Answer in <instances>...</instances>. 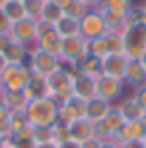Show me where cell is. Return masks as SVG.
Returning <instances> with one entry per match:
<instances>
[{
  "label": "cell",
  "instance_id": "14",
  "mask_svg": "<svg viewBox=\"0 0 146 148\" xmlns=\"http://www.w3.org/2000/svg\"><path fill=\"white\" fill-rule=\"evenodd\" d=\"M112 106H114L112 102L100 98V96H94V98L86 100V106H84V118H88L90 122H98V120H102V118L110 112Z\"/></svg>",
  "mask_w": 146,
  "mask_h": 148
},
{
  "label": "cell",
  "instance_id": "38",
  "mask_svg": "<svg viewBox=\"0 0 146 148\" xmlns=\"http://www.w3.org/2000/svg\"><path fill=\"white\" fill-rule=\"evenodd\" d=\"M10 140V138H8ZM12 148H36V142L32 138H20V140H10Z\"/></svg>",
  "mask_w": 146,
  "mask_h": 148
},
{
  "label": "cell",
  "instance_id": "53",
  "mask_svg": "<svg viewBox=\"0 0 146 148\" xmlns=\"http://www.w3.org/2000/svg\"><path fill=\"white\" fill-rule=\"evenodd\" d=\"M6 2H8V0H0V8H2V6H4Z\"/></svg>",
  "mask_w": 146,
  "mask_h": 148
},
{
  "label": "cell",
  "instance_id": "50",
  "mask_svg": "<svg viewBox=\"0 0 146 148\" xmlns=\"http://www.w3.org/2000/svg\"><path fill=\"white\" fill-rule=\"evenodd\" d=\"M138 60H140V64L144 66V70H146V50L142 52V54H140V56H138Z\"/></svg>",
  "mask_w": 146,
  "mask_h": 148
},
{
  "label": "cell",
  "instance_id": "13",
  "mask_svg": "<svg viewBox=\"0 0 146 148\" xmlns=\"http://www.w3.org/2000/svg\"><path fill=\"white\" fill-rule=\"evenodd\" d=\"M84 106H86L84 100L76 98V96L68 98L66 102L58 104V120H60V122L70 124L72 120L80 118V116H84Z\"/></svg>",
  "mask_w": 146,
  "mask_h": 148
},
{
  "label": "cell",
  "instance_id": "10",
  "mask_svg": "<svg viewBox=\"0 0 146 148\" xmlns=\"http://www.w3.org/2000/svg\"><path fill=\"white\" fill-rule=\"evenodd\" d=\"M122 90H124V80L106 76V74H100L96 78V96L108 100L112 104H114V100L122 96Z\"/></svg>",
  "mask_w": 146,
  "mask_h": 148
},
{
  "label": "cell",
  "instance_id": "48",
  "mask_svg": "<svg viewBox=\"0 0 146 148\" xmlns=\"http://www.w3.org/2000/svg\"><path fill=\"white\" fill-rule=\"evenodd\" d=\"M8 68V60L4 58V54H0V76L4 74V70Z\"/></svg>",
  "mask_w": 146,
  "mask_h": 148
},
{
  "label": "cell",
  "instance_id": "41",
  "mask_svg": "<svg viewBox=\"0 0 146 148\" xmlns=\"http://www.w3.org/2000/svg\"><path fill=\"white\" fill-rule=\"evenodd\" d=\"M122 148H146V140L140 138V140H128V142H120Z\"/></svg>",
  "mask_w": 146,
  "mask_h": 148
},
{
  "label": "cell",
  "instance_id": "1",
  "mask_svg": "<svg viewBox=\"0 0 146 148\" xmlns=\"http://www.w3.org/2000/svg\"><path fill=\"white\" fill-rule=\"evenodd\" d=\"M26 116L32 126H52L58 120V102L48 98H32L24 108Z\"/></svg>",
  "mask_w": 146,
  "mask_h": 148
},
{
  "label": "cell",
  "instance_id": "46",
  "mask_svg": "<svg viewBox=\"0 0 146 148\" xmlns=\"http://www.w3.org/2000/svg\"><path fill=\"white\" fill-rule=\"evenodd\" d=\"M58 148H80V144L76 142V140H66V142H62V144H58Z\"/></svg>",
  "mask_w": 146,
  "mask_h": 148
},
{
  "label": "cell",
  "instance_id": "26",
  "mask_svg": "<svg viewBox=\"0 0 146 148\" xmlns=\"http://www.w3.org/2000/svg\"><path fill=\"white\" fill-rule=\"evenodd\" d=\"M106 40V48L108 54H126V46H124V36L122 32H108L104 36Z\"/></svg>",
  "mask_w": 146,
  "mask_h": 148
},
{
  "label": "cell",
  "instance_id": "20",
  "mask_svg": "<svg viewBox=\"0 0 146 148\" xmlns=\"http://www.w3.org/2000/svg\"><path fill=\"white\" fill-rule=\"evenodd\" d=\"M54 30L58 32L60 38H72V36H80V20L78 18H72V16H62L56 24H54Z\"/></svg>",
  "mask_w": 146,
  "mask_h": 148
},
{
  "label": "cell",
  "instance_id": "25",
  "mask_svg": "<svg viewBox=\"0 0 146 148\" xmlns=\"http://www.w3.org/2000/svg\"><path fill=\"white\" fill-rule=\"evenodd\" d=\"M64 16V10L60 8V6H56V4H52L46 0V4H44V8H42V14H40V22H44V24H50L54 26L60 18Z\"/></svg>",
  "mask_w": 146,
  "mask_h": 148
},
{
  "label": "cell",
  "instance_id": "54",
  "mask_svg": "<svg viewBox=\"0 0 146 148\" xmlns=\"http://www.w3.org/2000/svg\"><path fill=\"white\" fill-rule=\"evenodd\" d=\"M144 140H146V118H144Z\"/></svg>",
  "mask_w": 146,
  "mask_h": 148
},
{
  "label": "cell",
  "instance_id": "34",
  "mask_svg": "<svg viewBox=\"0 0 146 148\" xmlns=\"http://www.w3.org/2000/svg\"><path fill=\"white\" fill-rule=\"evenodd\" d=\"M24 4V12L26 16H30V18H40V14H42V8H44V4H46V0H24L22 2Z\"/></svg>",
  "mask_w": 146,
  "mask_h": 148
},
{
  "label": "cell",
  "instance_id": "44",
  "mask_svg": "<svg viewBox=\"0 0 146 148\" xmlns=\"http://www.w3.org/2000/svg\"><path fill=\"white\" fill-rule=\"evenodd\" d=\"M88 10H92V8H100L102 4H104V0H80Z\"/></svg>",
  "mask_w": 146,
  "mask_h": 148
},
{
  "label": "cell",
  "instance_id": "19",
  "mask_svg": "<svg viewBox=\"0 0 146 148\" xmlns=\"http://www.w3.org/2000/svg\"><path fill=\"white\" fill-rule=\"evenodd\" d=\"M144 138V120H136V122H124L120 132L116 134L118 142H128V140H140Z\"/></svg>",
  "mask_w": 146,
  "mask_h": 148
},
{
  "label": "cell",
  "instance_id": "17",
  "mask_svg": "<svg viewBox=\"0 0 146 148\" xmlns=\"http://www.w3.org/2000/svg\"><path fill=\"white\" fill-rule=\"evenodd\" d=\"M124 82L134 86V88H140V86L146 84V70L138 58H128V66H126V72H124Z\"/></svg>",
  "mask_w": 146,
  "mask_h": 148
},
{
  "label": "cell",
  "instance_id": "22",
  "mask_svg": "<svg viewBox=\"0 0 146 148\" xmlns=\"http://www.w3.org/2000/svg\"><path fill=\"white\" fill-rule=\"evenodd\" d=\"M0 100L6 104V108L10 112L12 110H24L26 104H28V96L24 94V90H4Z\"/></svg>",
  "mask_w": 146,
  "mask_h": 148
},
{
  "label": "cell",
  "instance_id": "27",
  "mask_svg": "<svg viewBox=\"0 0 146 148\" xmlns=\"http://www.w3.org/2000/svg\"><path fill=\"white\" fill-rule=\"evenodd\" d=\"M2 12L6 14V18H8L10 22H16V20H20V18H24V16H26L24 4L18 2V0H8V2L2 6Z\"/></svg>",
  "mask_w": 146,
  "mask_h": 148
},
{
  "label": "cell",
  "instance_id": "23",
  "mask_svg": "<svg viewBox=\"0 0 146 148\" xmlns=\"http://www.w3.org/2000/svg\"><path fill=\"white\" fill-rule=\"evenodd\" d=\"M4 58L8 60V64H26L28 62V50L24 44L12 42L8 46V50L4 52Z\"/></svg>",
  "mask_w": 146,
  "mask_h": 148
},
{
  "label": "cell",
  "instance_id": "29",
  "mask_svg": "<svg viewBox=\"0 0 146 148\" xmlns=\"http://www.w3.org/2000/svg\"><path fill=\"white\" fill-rule=\"evenodd\" d=\"M28 126H32V124H30L24 110H12L10 112V128H12V134L18 132V130H22V128H28Z\"/></svg>",
  "mask_w": 146,
  "mask_h": 148
},
{
  "label": "cell",
  "instance_id": "24",
  "mask_svg": "<svg viewBox=\"0 0 146 148\" xmlns=\"http://www.w3.org/2000/svg\"><path fill=\"white\" fill-rule=\"evenodd\" d=\"M78 72L90 74V76L98 78V76L102 74V62H100V58H94V56L86 54V56L78 62Z\"/></svg>",
  "mask_w": 146,
  "mask_h": 148
},
{
  "label": "cell",
  "instance_id": "45",
  "mask_svg": "<svg viewBox=\"0 0 146 148\" xmlns=\"http://www.w3.org/2000/svg\"><path fill=\"white\" fill-rule=\"evenodd\" d=\"M100 142H102V140H98L96 136H94V138H90V140L82 142V144H80V148H100Z\"/></svg>",
  "mask_w": 146,
  "mask_h": 148
},
{
  "label": "cell",
  "instance_id": "39",
  "mask_svg": "<svg viewBox=\"0 0 146 148\" xmlns=\"http://www.w3.org/2000/svg\"><path fill=\"white\" fill-rule=\"evenodd\" d=\"M134 98H136V102H138V104L146 110V84H144V86H140V88H136Z\"/></svg>",
  "mask_w": 146,
  "mask_h": 148
},
{
  "label": "cell",
  "instance_id": "6",
  "mask_svg": "<svg viewBox=\"0 0 146 148\" xmlns=\"http://www.w3.org/2000/svg\"><path fill=\"white\" fill-rule=\"evenodd\" d=\"M0 78L4 82V90H24L32 78V70L28 64H8Z\"/></svg>",
  "mask_w": 146,
  "mask_h": 148
},
{
  "label": "cell",
  "instance_id": "37",
  "mask_svg": "<svg viewBox=\"0 0 146 148\" xmlns=\"http://www.w3.org/2000/svg\"><path fill=\"white\" fill-rule=\"evenodd\" d=\"M102 6H106V8H114V10H128L130 6H132V0H104V4Z\"/></svg>",
  "mask_w": 146,
  "mask_h": 148
},
{
  "label": "cell",
  "instance_id": "49",
  "mask_svg": "<svg viewBox=\"0 0 146 148\" xmlns=\"http://www.w3.org/2000/svg\"><path fill=\"white\" fill-rule=\"evenodd\" d=\"M36 148H58L56 142H44V144H36Z\"/></svg>",
  "mask_w": 146,
  "mask_h": 148
},
{
  "label": "cell",
  "instance_id": "30",
  "mask_svg": "<svg viewBox=\"0 0 146 148\" xmlns=\"http://www.w3.org/2000/svg\"><path fill=\"white\" fill-rule=\"evenodd\" d=\"M138 24H146L144 6H130L126 10V28L128 26H138Z\"/></svg>",
  "mask_w": 146,
  "mask_h": 148
},
{
  "label": "cell",
  "instance_id": "36",
  "mask_svg": "<svg viewBox=\"0 0 146 148\" xmlns=\"http://www.w3.org/2000/svg\"><path fill=\"white\" fill-rule=\"evenodd\" d=\"M94 136H96L98 140H108V138H114L112 130L108 128V124L104 122V120H98V122H94Z\"/></svg>",
  "mask_w": 146,
  "mask_h": 148
},
{
  "label": "cell",
  "instance_id": "9",
  "mask_svg": "<svg viewBox=\"0 0 146 148\" xmlns=\"http://www.w3.org/2000/svg\"><path fill=\"white\" fill-rule=\"evenodd\" d=\"M60 42L62 38L58 36V32L54 30V26L44 24L38 20V40H36V46L42 50V52H48L60 58Z\"/></svg>",
  "mask_w": 146,
  "mask_h": 148
},
{
  "label": "cell",
  "instance_id": "33",
  "mask_svg": "<svg viewBox=\"0 0 146 148\" xmlns=\"http://www.w3.org/2000/svg\"><path fill=\"white\" fill-rule=\"evenodd\" d=\"M32 140L36 144L54 142L52 140V126H32Z\"/></svg>",
  "mask_w": 146,
  "mask_h": 148
},
{
  "label": "cell",
  "instance_id": "5",
  "mask_svg": "<svg viewBox=\"0 0 146 148\" xmlns=\"http://www.w3.org/2000/svg\"><path fill=\"white\" fill-rule=\"evenodd\" d=\"M122 36H124V46H126L128 58H138L146 50V24L128 26L122 30Z\"/></svg>",
  "mask_w": 146,
  "mask_h": 148
},
{
  "label": "cell",
  "instance_id": "18",
  "mask_svg": "<svg viewBox=\"0 0 146 148\" xmlns=\"http://www.w3.org/2000/svg\"><path fill=\"white\" fill-rule=\"evenodd\" d=\"M116 108L120 110L124 122H136V120H144L146 118V110L136 102L134 96H132V98H124Z\"/></svg>",
  "mask_w": 146,
  "mask_h": 148
},
{
  "label": "cell",
  "instance_id": "31",
  "mask_svg": "<svg viewBox=\"0 0 146 148\" xmlns=\"http://www.w3.org/2000/svg\"><path fill=\"white\" fill-rule=\"evenodd\" d=\"M52 140H54L56 144H62V142L70 140L68 124H66V122H60V120H56V122L52 124Z\"/></svg>",
  "mask_w": 146,
  "mask_h": 148
},
{
  "label": "cell",
  "instance_id": "15",
  "mask_svg": "<svg viewBox=\"0 0 146 148\" xmlns=\"http://www.w3.org/2000/svg\"><path fill=\"white\" fill-rule=\"evenodd\" d=\"M68 130H70V138L76 140L78 144H82V142L94 138V122H90V120L84 118V116L72 120V122L68 124Z\"/></svg>",
  "mask_w": 146,
  "mask_h": 148
},
{
  "label": "cell",
  "instance_id": "16",
  "mask_svg": "<svg viewBox=\"0 0 146 148\" xmlns=\"http://www.w3.org/2000/svg\"><path fill=\"white\" fill-rule=\"evenodd\" d=\"M98 10L104 18L108 32H122L126 28V12L124 10H114V8H106V6H100Z\"/></svg>",
  "mask_w": 146,
  "mask_h": 148
},
{
  "label": "cell",
  "instance_id": "28",
  "mask_svg": "<svg viewBox=\"0 0 146 148\" xmlns=\"http://www.w3.org/2000/svg\"><path fill=\"white\" fill-rule=\"evenodd\" d=\"M102 120L108 124V128L112 130V134H114V138H116V134L120 132V128L124 126V118H122L120 110H118L116 106H112V108H110V112H108Z\"/></svg>",
  "mask_w": 146,
  "mask_h": 148
},
{
  "label": "cell",
  "instance_id": "47",
  "mask_svg": "<svg viewBox=\"0 0 146 148\" xmlns=\"http://www.w3.org/2000/svg\"><path fill=\"white\" fill-rule=\"evenodd\" d=\"M48 2H52V4H56V6H60L62 10H66V8H68V4H70L72 0H48Z\"/></svg>",
  "mask_w": 146,
  "mask_h": 148
},
{
  "label": "cell",
  "instance_id": "4",
  "mask_svg": "<svg viewBox=\"0 0 146 148\" xmlns=\"http://www.w3.org/2000/svg\"><path fill=\"white\" fill-rule=\"evenodd\" d=\"M108 34V28L104 24V18L100 14L98 8L88 10L82 18H80V36H84L86 40H94V38H102Z\"/></svg>",
  "mask_w": 146,
  "mask_h": 148
},
{
  "label": "cell",
  "instance_id": "3",
  "mask_svg": "<svg viewBox=\"0 0 146 148\" xmlns=\"http://www.w3.org/2000/svg\"><path fill=\"white\" fill-rule=\"evenodd\" d=\"M8 34L12 38V42H18V44H24V46L36 44V40H38V20L24 16V18L10 24Z\"/></svg>",
  "mask_w": 146,
  "mask_h": 148
},
{
  "label": "cell",
  "instance_id": "56",
  "mask_svg": "<svg viewBox=\"0 0 146 148\" xmlns=\"http://www.w3.org/2000/svg\"><path fill=\"white\" fill-rule=\"evenodd\" d=\"M18 2H24V0H18Z\"/></svg>",
  "mask_w": 146,
  "mask_h": 148
},
{
  "label": "cell",
  "instance_id": "42",
  "mask_svg": "<svg viewBox=\"0 0 146 148\" xmlns=\"http://www.w3.org/2000/svg\"><path fill=\"white\" fill-rule=\"evenodd\" d=\"M10 20L6 18V14L2 12V8H0V32H8V28H10Z\"/></svg>",
  "mask_w": 146,
  "mask_h": 148
},
{
  "label": "cell",
  "instance_id": "35",
  "mask_svg": "<svg viewBox=\"0 0 146 148\" xmlns=\"http://www.w3.org/2000/svg\"><path fill=\"white\" fill-rule=\"evenodd\" d=\"M86 12H88V8H86L80 0H72V2L68 4V8L64 10V14H66V16H72V18H78V20H80Z\"/></svg>",
  "mask_w": 146,
  "mask_h": 148
},
{
  "label": "cell",
  "instance_id": "7",
  "mask_svg": "<svg viewBox=\"0 0 146 148\" xmlns=\"http://www.w3.org/2000/svg\"><path fill=\"white\" fill-rule=\"evenodd\" d=\"M86 54H88V40L84 36L62 38V42H60V60H68V62L78 64Z\"/></svg>",
  "mask_w": 146,
  "mask_h": 148
},
{
  "label": "cell",
  "instance_id": "8",
  "mask_svg": "<svg viewBox=\"0 0 146 148\" xmlns=\"http://www.w3.org/2000/svg\"><path fill=\"white\" fill-rule=\"evenodd\" d=\"M30 66L32 74H38V76H50L52 72H56L60 68V58L54 56V54H48V52H42L38 48L26 62Z\"/></svg>",
  "mask_w": 146,
  "mask_h": 148
},
{
  "label": "cell",
  "instance_id": "55",
  "mask_svg": "<svg viewBox=\"0 0 146 148\" xmlns=\"http://www.w3.org/2000/svg\"><path fill=\"white\" fill-rule=\"evenodd\" d=\"M144 18H146V6H144Z\"/></svg>",
  "mask_w": 146,
  "mask_h": 148
},
{
  "label": "cell",
  "instance_id": "52",
  "mask_svg": "<svg viewBox=\"0 0 146 148\" xmlns=\"http://www.w3.org/2000/svg\"><path fill=\"white\" fill-rule=\"evenodd\" d=\"M4 148H12V144H10V140H6V144H4Z\"/></svg>",
  "mask_w": 146,
  "mask_h": 148
},
{
  "label": "cell",
  "instance_id": "32",
  "mask_svg": "<svg viewBox=\"0 0 146 148\" xmlns=\"http://www.w3.org/2000/svg\"><path fill=\"white\" fill-rule=\"evenodd\" d=\"M88 54L94 56V58H104L108 54V48H106V40L104 36L102 38H94V40H88Z\"/></svg>",
  "mask_w": 146,
  "mask_h": 148
},
{
  "label": "cell",
  "instance_id": "43",
  "mask_svg": "<svg viewBox=\"0 0 146 148\" xmlns=\"http://www.w3.org/2000/svg\"><path fill=\"white\" fill-rule=\"evenodd\" d=\"M100 148H122V144L116 138H108V140H102L100 142Z\"/></svg>",
  "mask_w": 146,
  "mask_h": 148
},
{
  "label": "cell",
  "instance_id": "40",
  "mask_svg": "<svg viewBox=\"0 0 146 148\" xmlns=\"http://www.w3.org/2000/svg\"><path fill=\"white\" fill-rule=\"evenodd\" d=\"M12 44V38H10V34L8 32H0V54H4L8 46Z\"/></svg>",
  "mask_w": 146,
  "mask_h": 148
},
{
  "label": "cell",
  "instance_id": "12",
  "mask_svg": "<svg viewBox=\"0 0 146 148\" xmlns=\"http://www.w3.org/2000/svg\"><path fill=\"white\" fill-rule=\"evenodd\" d=\"M100 62H102V74L124 80V72H126V66H128V56L126 54H106Z\"/></svg>",
  "mask_w": 146,
  "mask_h": 148
},
{
  "label": "cell",
  "instance_id": "11",
  "mask_svg": "<svg viewBox=\"0 0 146 148\" xmlns=\"http://www.w3.org/2000/svg\"><path fill=\"white\" fill-rule=\"evenodd\" d=\"M72 94L80 100H90L96 96V78L84 72L72 74Z\"/></svg>",
  "mask_w": 146,
  "mask_h": 148
},
{
  "label": "cell",
  "instance_id": "21",
  "mask_svg": "<svg viewBox=\"0 0 146 148\" xmlns=\"http://www.w3.org/2000/svg\"><path fill=\"white\" fill-rule=\"evenodd\" d=\"M24 94L28 96V100H32V98H44V96H48L46 76L32 74V78L28 80V84H26V88H24Z\"/></svg>",
  "mask_w": 146,
  "mask_h": 148
},
{
  "label": "cell",
  "instance_id": "51",
  "mask_svg": "<svg viewBox=\"0 0 146 148\" xmlns=\"http://www.w3.org/2000/svg\"><path fill=\"white\" fill-rule=\"evenodd\" d=\"M2 94H4V82H2V78H0V98H2Z\"/></svg>",
  "mask_w": 146,
  "mask_h": 148
},
{
  "label": "cell",
  "instance_id": "2",
  "mask_svg": "<svg viewBox=\"0 0 146 148\" xmlns=\"http://www.w3.org/2000/svg\"><path fill=\"white\" fill-rule=\"evenodd\" d=\"M46 86H48V98L56 100L58 104L66 102L68 98H72V74L58 68L56 72H52L46 76Z\"/></svg>",
  "mask_w": 146,
  "mask_h": 148
}]
</instances>
